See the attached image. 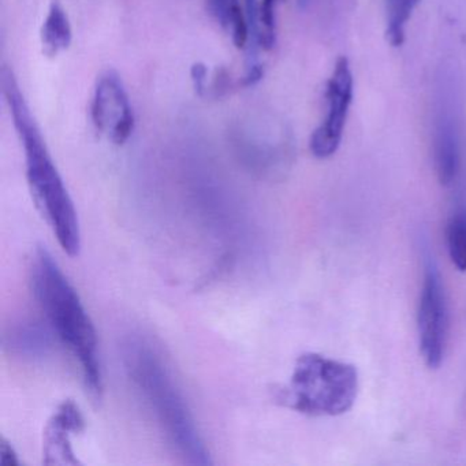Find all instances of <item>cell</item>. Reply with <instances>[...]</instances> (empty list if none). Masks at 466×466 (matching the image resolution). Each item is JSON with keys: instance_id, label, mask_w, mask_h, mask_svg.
Here are the masks:
<instances>
[{"instance_id": "cell-1", "label": "cell", "mask_w": 466, "mask_h": 466, "mask_svg": "<svg viewBox=\"0 0 466 466\" xmlns=\"http://www.w3.org/2000/svg\"><path fill=\"white\" fill-rule=\"evenodd\" d=\"M0 77L2 92L25 152L26 179L35 203L64 252L76 258L81 249V231L75 204L46 146L42 130L21 94L15 73L4 66Z\"/></svg>"}, {"instance_id": "cell-2", "label": "cell", "mask_w": 466, "mask_h": 466, "mask_svg": "<svg viewBox=\"0 0 466 466\" xmlns=\"http://www.w3.org/2000/svg\"><path fill=\"white\" fill-rule=\"evenodd\" d=\"M122 361L130 380L181 457L192 465H212L189 408L154 345L140 335L127 338L122 346Z\"/></svg>"}, {"instance_id": "cell-3", "label": "cell", "mask_w": 466, "mask_h": 466, "mask_svg": "<svg viewBox=\"0 0 466 466\" xmlns=\"http://www.w3.org/2000/svg\"><path fill=\"white\" fill-rule=\"evenodd\" d=\"M29 274L35 299L45 310L48 323L80 364L89 394L100 400L103 378L96 329L77 291L46 248L35 250Z\"/></svg>"}, {"instance_id": "cell-4", "label": "cell", "mask_w": 466, "mask_h": 466, "mask_svg": "<svg viewBox=\"0 0 466 466\" xmlns=\"http://www.w3.org/2000/svg\"><path fill=\"white\" fill-rule=\"evenodd\" d=\"M359 394V372L348 362L319 353L297 359L288 384L277 400L286 408L310 417H335L353 408Z\"/></svg>"}, {"instance_id": "cell-5", "label": "cell", "mask_w": 466, "mask_h": 466, "mask_svg": "<svg viewBox=\"0 0 466 466\" xmlns=\"http://www.w3.org/2000/svg\"><path fill=\"white\" fill-rule=\"evenodd\" d=\"M462 92L460 76L451 64L436 70L432 88L433 159L436 174L443 187L457 178L461 166Z\"/></svg>"}, {"instance_id": "cell-6", "label": "cell", "mask_w": 466, "mask_h": 466, "mask_svg": "<svg viewBox=\"0 0 466 466\" xmlns=\"http://www.w3.org/2000/svg\"><path fill=\"white\" fill-rule=\"evenodd\" d=\"M417 327L422 360L431 370H438L443 362L446 351L449 310L441 277L432 263L425 266L424 282L417 312Z\"/></svg>"}, {"instance_id": "cell-7", "label": "cell", "mask_w": 466, "mask_h": 466, "mask_svg": "<svg viewBox=\"0 0 466 466\" xmlns=\"http://www.w3.org/2000/svg\"><path fill=\"white\" fill-rule=\"evenodd\" d=\"M353 92L350 65L343 56L338 59L331 78L327 83L326 116L310 136L309 149L318 159H327L339 148L346 119L353 102Z\"/></svg>"}, {"instance_id": "cell-8", "label": "cell", "mask_w": 466, "mask_h": 466, "mask_svg": "<svg viewBox=\"0 0 466 466\" xmlns=\"http://www.w3.org/2000/svg\"><path fill=\"white\" fill-rule=\"evenodd\" d=\"M91 119L97 132L116 146H124L135 130L136 119L121 76L106 70L97 78L91 103Z\"/></svg>"}, {"instance_id": "cell-9", "label": "cell", "mask_w": 466, "mask_h": 466, "mask_svg": "<svg viewBox=\"0 0 466 466\" xmlns=\"http://www.w3.org/2000/svg\"><path fill=\"white\" fill-rule=\"evenodd\" d=\"M86 420L73 400H65L54 413L45 431L43 462L46 465H78L70 435L83 432Z\"/></svg>"}, {"instance_id": "cell-10", "label": "cell", "mask_w": 466, "mask_h": 466, "mask_svg": "<svg viewBox=\"0 0 466 466\" xmlns=\"http://www.w3.org/2000/svg\"><path fill=\"white\" fill-rule=\"evenodd\" d=\"M4 345L13 356L26 361H42L53 350L50 329L37 321H23L5 335Z\"/></svg>"}, {"instance_id": "cell-11", "label": "cell", "mask_w": 466, "mask_h": 466, "mask_svg": "<svg viewBox=\"0 0 466 466\" xmlns=\"http://www.w3.org/2000/svg\"><path fill=\"white\" fill-rule=\"evenodd\" d=\"M207 9L222 28L230 32L238 50L249 47V23L247 10L242 9L239 0H207Z\"/></svg>"}, {"instance_id": "cell-12", "label": "cell", "mask_w": 466, "mask_h": 466, "mask_svg": "<svg viewBox=\"0 0 466 466\" xmlns=\"http://www.w3.org/2000/svg\"><path fill=\"white\" fill-rule=\"evenodd\" d=\"M40 39H42L43 51L48 56H56L72 45L73 31L69 15L59 0H53L48 7L47 17L40 32Z\"/></svg>"}, {"instance_id": "cell-13", "label": "cell", "mask_w": 466, "mask_h": 466, "mask_svg": "<svg viewBox=\"0 0 466 466\" xmlns=\"http://www.w3.org/2000/svg\"><path fill=\"white\" fill-rule=\"evenodd\" d=\"M420 0H386L387 39L394 47L402 46L405 29Z\"/></svg>"}, {"instance_id": "cell-14", "label": "cell", "mask_w": 466, "mask_h": 466, "mask_svg": "<svg viewBox=\"0 0 466 466\" xmlns=\"http://www.w3.org/2000/svg\"><path fill=\"white\" fill-rule=\"evenodd\" d=\"M447 248L451 263L460 271L466 272V209L452 215L447 226Z\"/></svg>"}, {"instance_id": "cell-15", "label": "cell", "mask_w": 466, "mask_h": 466, "mask_svg": "<svg viewBox=\"0 0 466 466\" xmlns=\"http://www.w3.org/2000/svg\"><path fill=\"white\" fill-rule=\"evenodd\" d=\"M278 0H258V47L269 51L277 43V10Z\"/></svg>"}, {"instance_id": "cell-16", "label": "cell", "mask_w": 466, "mask_h": 466, "mask_svg": "<svg viewBox=\"0 0 466 466\" xmlns=\"http://www.w3.org/2000/svg\"><path fill=\"white\" fill-rule=\"evenodd\" d=\"M245 10H247L248 23H249L250 29V42H249V65L248 66H253L258 65V59H256V53L258 48V0H245Z\"/></svg>"}, {"instance_id": "cell-17", "label": "cell", "mask_w": 466, "mask_h": 466, "mask_svg": "<svg viewBox=\"0 0 466 466\" xmlns=\"http://www.w3.org/2000/svg\"><path fill=\"white\" fill-rule=\"evenodd\" d=\"M190 76H192L196 92L198 95H204V92L207 91V77H208V69H207L206 65L201 64V62L193 65Z\"/></svg>"}, {"instance_id": "cell-18", "label": "cell", "mask_w": 466, "mask_h": 466, "mask_svg": "<svg viewBox=\"0 0 466 466\" xmlns=\"http://www.w3.org/2000/svg\"><path fill=\"white\" fill-rule=\"evenodd\" d=\"M21 462L9 441H0V466H20Z\"/></svg>"}]
</instances>
